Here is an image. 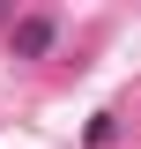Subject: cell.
Masks as SVG:
<instances>
[{
  "instance_id": "cell-1",
  "label": "cell",
  "mask_w": 141,
  "mask_h": 149,
  "mask_svg": "<svg viewBox=\"0 0 141 149\" xmlns=\"http://www.w3.org/2000/svg\"><path fill=\"white\" fill-rule=\"evenodd\" d=\"M45 45H52V22H45V15L15 22V52H45Z\"/></svg>"
}]
</instances>
